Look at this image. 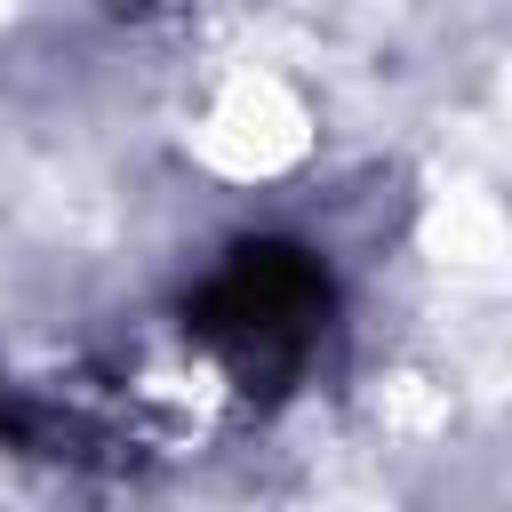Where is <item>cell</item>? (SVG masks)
I'll use <instances>...</instances> for the list:
<instances>
[{
	"label": "cell",
	"mask_w": 512,
	"mask_h": 512,
	"mask_svg": "<svg viewBox=\"0 0 512 512\" xmlns=\"http://www.w3.org/2000/svg\"><path fill=\"white\" fill-rule=\"evenodd\" d=\"M184 328L208 344V360L256 400L288 392L328 328V272L288 240H240L208 288L184 304Z\"/></svg>",
	"instance_id": "obj_1"
}]
</instances>
